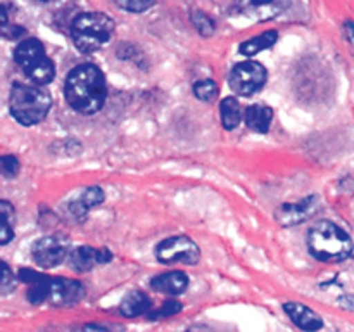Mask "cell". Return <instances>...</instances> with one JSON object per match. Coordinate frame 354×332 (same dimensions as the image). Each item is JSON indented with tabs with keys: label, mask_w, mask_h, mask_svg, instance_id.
Here are the masks:
<instances>
[{
	"label": "cell",
	"mask_w": 354,
	"mask_h": 332,
	"mask_svg": "<svg viewBox=\"0 0 354 332\" xmlns=\"http://www.w3.org/2000/svg\"><path fill=\"white\" fill-rule=\"evenodd\" d=\"M64 97L73 111L78 114H95L102 109L107 97L106 76L99 66L80 64L69 71L64 82Z\"/></svg>",
	"instance_id": "cell-1"
},
{
	"label": "cell",
	"mask_w": 354,
	"mask_h": 332,
	"mask_svg": "<svg viewBox=\"0 0 354 332\" xmlns=\"http://www.w3.org/2000/svg\"><path fill=\"white\" fill-rule=\"evenodd\" d=\"M308 251L322 263H341L351 258L354 242L344 228L330 220H320L308 232Z\"/></svg>",
	"instance_id": "cell-2"
},
{
	"label": "cell",
	"mask_w": 354,
	"mask_h": 332,
	"mask_svg": "<svg viewBox=\"0 0 354 332\" xmlns=\"http://www.w3.org/2000/svg\"><path fill=\"white\" fill-rule=\"evenodd\" d=\"M10 114L23 127H33L47 118L52 107V97L38 85L14 83L9 95Z\"/></svg>",
	"instance_id": "cell-3"
},
{
	"label": "cell",
	"mask_w": 354,
	"mask_h": 332,
	"mask_svg": "<svg viewBox=\"0 0 354 332\" xmlns=\"http://www.w3.org/2000/svg\"><path fill=\"white\" fill-rule=\"evenodd\" d=\"M114 28H116V23L107 14L99 12V10L82 12L71 23L73 44L83 54H92L109 42Z\"/></svg>",
	"instance_id": "cell-4"
},
{
	"label": "cell",
	"mask_w": 354,
	"mask_h": 332,
	"mask_svg": "<svg viewBox=\"0 0 354 332\" xmlns=\"http://www.w3.org/2000/svg\"><path fill=\"white\" fill-rule=\"evenodd\" d=\"M14 61L23 69L24 75L38 86L47 85L54 80L55 66L52 59L45 54V47L38 38H24L14 50Z\"/></svg>",
	"instance_id": "cell-5"
},
{
	"label": "cell",
	"mask_w": 354,
	"mask_h": 332,
	"mask_svg": "<svg viewBox=\"0 0 354 332\" xmlns=\"http://www.w3.org/2000/svg\"><path fill=\"white\" fill-rule=\"evenodd\" d=\"M156 258L165 265H197L201 259V249L189 235H171L156 246Z\"/></svg>",
	"instance_id": "cell-6"
},
{
	"label": "cell",
	"mask_w": 354,
	"mask_h": 332,
	"mask_svg": "<svg viewBox=\"0 0 354 332\" xmlns=\"http://www.w3.org/2000/svg\"><path fill=\"white\" fill-rule=\"evenodd\" d=\"M268 73L258 61H242L232 68L228 75V85L237 95L251 97L265 86Z\"/></svg>",
	"instance_id": "cell-7"
},
{
	"label": "cell",
	"mask_w": 354,
	"mask_h": 332,
	"mask_svg": "<svg viewBox=\"0 0 354 332\" xmlns=\"http://www.w3.org/2000/svg\"><path fill=\"white\" fill-rule=\"evenodd\" d=\"M71 251L69 239L62 234L45 235V237L37 239L31 246V256L41 268H54V266L61 265L64 259H68Z\"/></svg>",
	"instance_id": "cell-8"
},
{
	"label": "cell",
	"mask_w": 354,
	"mask_h": 332,
	"mask_svg": "<svg viewBox=\"0 0 354 332\" xmlns=\"http://www.w3.org/2000/svg\"><path fill=\"white\" fill-rule=\"evenodd\" d=\"M85 296V287L82 282L64 277H52L48 286V303L52 306H73Z\"/></svg>",
	"instance_id": "cell-9"
},
{
	"label": "cell",
	"mask_w": 354,
	"mask_h": 332,
	"mask_svg": "<svg viewBox=\"0 0 354 332\" xmlns=\"http://www.w3.org/2000/svg\"><path fill=\"white\" fill-rule=\"evenodd\" d=\"M113 259V252L107 248H92V246H80L75 248L68 256V266L76 273H85L99 265H106Z\"/></svg>",
	"instance_id": "cell-10"
},
{
	"label": "cell",
	"mask_w": 354,
	"mask_h": 332,
	"mask_svg": "<svg viewBox=\"0 0 354 332\" xmlns=\"http://www.w3.org/2000/svg\"><path fill=\"white\" fill-rule=\"evenodd\" d=\"M317 208H318V197L310 196L306 197V199L299 201V203L283 204V206H280L279 210H277L275 216L280 225H283V227H292V225H299L301 221L313 216Z\"/></svg>",
	"instance_id": "cell-11"
},
{
	"label": "cell",
	"mask_w": 354,
	"mask_h": 332,
	"mask_svg": "<svg viewBox=\"0 0 354 332\" xmlns=\"http://www.w3.org/2000/svg\"><path fill=\"white\" fill-rule=\"evenodd\" d=\"M21 282L28 284L30 289H28V301L31 304H41L44 301H48V286H50V275H45V273L35 272L31 268H21L17 273Z\"/></svg>",
	"instance_id": "cell-12"
},
{
	"label": "cell",
	"mask_w": 354,
	"mask_h": 332,
	"mask_svg": "<svg viewBox=\"0 0 354 332\" xmlns=\"http://www.w3.org/2000/svg\"><path fill=\"white\" fill-rule=\"evenodd\" d=\"M283 311L304 332H318L324 327V320H322L320 315L311 310L310 306H306V304L294 303V301L292 303H286L283 304Z\"/></svg>",
	"instance_id": "cell-13"
},
{
	"label": "cell",
	"mask_w": 354,
	"mask_h": 332,
	"mask_svg": "<svg viewBox=\"0 0 354 332\" xmlns=\"http://www.w3.org/2000/svg\"><path fill=\"white\" fill-rule=\"evenodd\" d=\"M104 199H106V194H104V190L100 187H86L76 199H73L69 203V213L76 220H82V218H85L88 214L90 210L100 206L104 203Z\"/></svg>",
	"instance_id": "cell-14"
},
{
	"label": "cell",
	"mask_w": 354,
	"mask_h": 332,
	"mask_svg": "<svg viewBox=\"0 0 354 332\" xmlns=\"http://www.w3.org/2000/svg\"><path fill=\"white\" fill-rule=\"evenodd\" d=\"M151 287L158 293L178 296V294L185 293L187 287H189V275L185 272L161 273L151 280Z\"/></svg>",
	"instance_id": "cell-15"
},
{
	"label": "cell",
	"mask_w": 354,
	"mask_h": 332,
	"mask_svg": "<svg viewBox=\"0 0 354 332\" xmlns=\"http://www.w3.org/2000/svg\"><path fill=\"white\" fill-rule=\"evenodd\" d=\"M273 120V109L263 104H252L245 109L244 121L248 124L249 130L256 131V133H266L270 130V124Z\"/></svg>",
	"instance_id": "cell-16"
},
{
	"label": "cell",
	"mask_w": 354,
	"mask_h": 332,
	"mask_svg": "<svg viewBox=\"0 0 354 332\" xmlns=\"http://www.w3.org/2000/svg\"><path fill=\"white\" fill-rule=\"evenodd\" d=\"M151 308H152L151 297H149L145 293H142V290H130V293L123 297V301H121L120 304L121 315H124V317L128 318L140 317V315H145V313L149 315L151 313Z\"/></svg>",
	"instance_id": "cell-17"
},
{
	"label": "cell",
	"mask_w": 354,
	"mask_h": 332,
	"mask_svg": "<svg viewBox=\"0 0 354 332\" xmlns=\"http://www.w3.org/2000/svg\"><path fill=\"white\" fill-rule=\"evenodd\" d=\"M277 40H279V33H277L275 30L265 31V33L256 35V37L242 42L241 47H239V52H241L242 55H248V57H251V55H256V54H259V52L266 50V48L273 47V45L277 44Z\"/></svg>",
	"instance_id": "cell-18"
},
{
	"label": "cell",
	"mask_w": 354,
	"mask_h": 332,
	"mask_svg": "<svg viewBox=\"0 0 354 332\" xmlns=\"http://www.w3.org/2000/svg\"><path fill=\"white\" fill-rule=\"evenodd\" d=\"M242 113L244 111H242V106L237 100V97H225L220 106V118L225 130H235L242 121Z\"/></svg>",
	"instance_id": "cell-19"
},
{
	"label": "cell",
	"mask_w": 354,
	"mask_h": 332,
	"mask_svg": "<svg viewBox=\"0 0 354 332\" xmlns=\"http://www.w3.org/2000/svg\"><path fill=\"white\" fill-rule=\"evenodd\" d=\"M0 211H2V232H0V244L6 246L14 237V220L16 213L9 201H0Z\"/></svg>",
	"instance_id": "cell-20"
},
{
	"label": "cell",
	"mask_w": 354,
	"mask_h": 332,
	"mask_svg": "<svg viewBox=\"0 0 354 332\" xmlns=\"http://www.w3.org/2000/svg\"><path fill=\"white\" fill-rule=\"evenodd\" d=\"M194 95L197 97L203 102H213L216 100L220 89H218V83L214 80H201V82L194 83Z\"/></svg>",
	"instance_id": "cell-21"
},
{
	"label": "cell",
	"mask_w": 354,
	"mask_h": 332,
	"mask_svg": "<svg viewBox=\"0 0 354 332\" xmlns=\"http://www.w3.org/2000/svg\"><path fill=\"white\" fill-rule=\"evenodd\" d=\"M190 19H192L194 26L197 28V31H199L203 37H211V35L214 33V30H216L214 21L211 19L206 12H203V10L199 9H194L192 12H190Z\"/></svg>",
	"instance_id": "cell-22"
},
{
	"label": "cell",
	"mask_w": 354,
	"mask_h": 332,
	"mask_svg": "<svg viewBox=\"0 0 354 332\" xmlns=\"http://www.w3.org/2000/svg\"><path fill=\"white\" fill-rule=\"evenodd\" d=\"M178 311H182V304H180L178 301H168V303H162V306H159L158 310H152L147 317L149 320H159V318H166V317H171V315H176Z\"/></svg>",
	"instance_id": "cell-23"
},
{
	"label": "cell",
	"mask_w": 354,
	"mask_h": 332,
	"mask_svg": "<svg viewBox=\"0 0 354 332\" xmlns=\"http://www.w3.org/2000/svg\"><path fill=\"white\" fill-rule=\"evenodd\" d=\"M0 169H2V175L7 176V178H12L19 173L21 165H19V159L16 156H10V154H3L0 158Z\"/></svg>",
	"instance_id": "cell-24"
},
{
	"label": "cell",
	"mask_w": 354,
	"mask_h": 332,
	"mask_svg": "<svg viewBox=\"0 0 354 332\" xmlns=\"http://www.w3.org/2000/svg\"><path fill=\"white\" fill-rule=\"evenodd\" d=\"M120 9L128 10V12H144V10L151 9L154 2H144V0H124V2H116Z\"/></svg>",
	"instance_id": "cell-25"
},
{
	"label": "cell",
	"mask_w": 354,
	"mask_h": 332,
	"mask_svg": "<svg viewBox=\"0 0 354 332\" xmlns=\"http://www.w3.org/2000/svg\"><path fill=\"white\" fill-rule=\"evenodd\" d=\"M16 287V279H14V273L10 272L9 265L6 261H2V294H9L10 290H14Z\"/></svg>",
	"instance_id": "cell-26"
},
{
	"label": "cell",
	"mask_w": 354,
	"mask_h": 332,
	"mask_svg": "<svg viewBox=\"0 0 354 332\" xmlns=\"http://www.w3.org/2000/svg\"><path fill=\"white\" fill-rule=\"evenodd\" d=\"M26 35V30H24L23 26H19V24H14V26H3L2 28V37L6 38V40H17L19 37H24Z\"/></svg>",
	"instance_id": "cell-27"
},
{
	"label": "cell",
	"mask_w": 354,
	"mask_h": 332,
	"mask_svg": "<svg viewBox=\"0 0 354 332\" xmlns=\"http://www.w3.org/2000/svg\"><path fill=\"white\" fill-rule=\"evenodd\" d=\"M187 332H221V331L216 327H211V325L197 324V325H192V327H190Z\"/></svg>",
	"instance_id": "cell-28"
},
{
	"label": "cell",
	"mask_w": 354,
	"mask_h": 332,
	"mask_svg": "<svg viewBox=\"0 0 354 332\" xmlns=\"http://www.w3.org/2000/svg\"><path fill=\"white\" fill-rule=\"evenodd\" d=\"M82 332H109L106 327H102V325H97V324H86L85 327H83Z\"/></svg>",
	"instance_id": "cell-29"
},
{
	"label": "cell",
	"mask_w": 354,
	"mask_h": 332,
	"mask_svg": "<svg viewBox=\"0 0 354 332\" xmlns=\"http://www.w3.org/2000/svg\"><path fill=\"white\" fill-rule=\"evenodd\" d=\"M346 30H348L349 37H351V40H354V21H349L348 24H346Z\"/></svg>",
	"instance_id": "cell-30"
}]
</instances>
